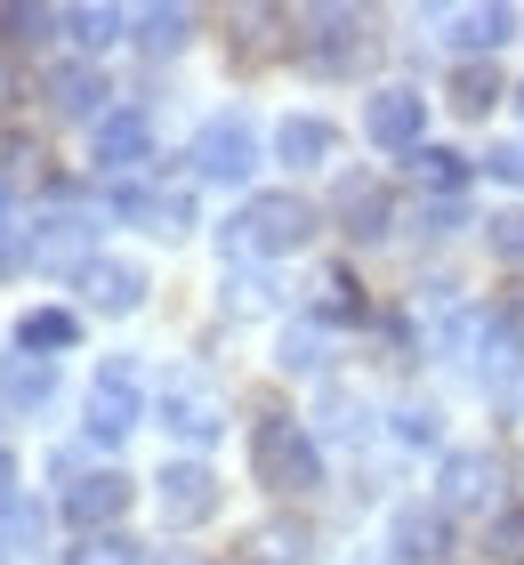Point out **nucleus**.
Here are the masks:
<instances>
[{
    "mask_svg": "<svg viewBox=\"0 0 524 565\" xmlns=\"http://www.w3.org/2000/svg\"><path fill=\"white\" fill-rule=\"evenodd\" d=\"M314 235H323V211H314L307 194H291V186H267V194H250V202L226 211L218 250L226 259H291V250H307Z\"/></svg>",
    "mask_w": 524,
    "mask_h": 565,
    "instance_id": "f257e3e1",
    "label": "nucleus"
},
{
    "mask_svg": "<svg viewBox=\"0 0 524 565\" xmlns=\"http://www.w3.org/2000/svg\"><path fill=\"white\" fill-rule=\"evenodd\" d=\"M250 477H258V493H275V501H299L323 484V445H314V428L299 413H258L250 420Z\"/></svg>",
    "mask_w": 524,
    "mask_h": 565,
    "instance_id": "f03ea898",
    "label": "nucleus"
},
{
    "mask_svg": "<svg viewBox=\"0 0 524 565\" xmlns=\"http://www.w3.org/2000/svg\"><path fill=\"white\" fill-rule=\"evenodd\" d=\"M258 162H267V146H258V130H250L243 114H210L202 130H194V146H186V178H194V186H226V194H243V202H250Z\"/></svg>",
    "mask_w": 524,
    "mask_h": 565,
    "instance_id": "7ed1b4c3",
    "label": "nucleus"
},
{
    "mask_svg": "<svg viewBox=\"0 0 524 565\" xmlns=\"http://www.w3.org/2000/svg\"><path fill=\"white\" fill-rule=\"evenodd\" d=\"M146 413H153V396H146L138 364H129V355H105L97 380H89V396H82V436H89V445H105V452H121L129 436H138Z\"/></svg>",
    "mask_w": 524,
    "mask_h": 565,
    "instance_id": "20e7f679",
    "label": "nucleus"
},
{
    "mask_svg": "<svg viewBox=\"0 0 524 565\" xmlns=\"http://www.w3.org/2000/svg\"><path fill=\"white\" fill-rule=\"evenodd\" d=\"M443 518H501V460L492 452H468V445H452L436 460V493H428Z\"/></svg>",
    "mask_w": 524,
    "mask_h": 565,
    "instance_id": "39448f33",
    "label": "nucleus"
},
{
    "mask_svg": "<svg viewBox=\"0 0 524 565\" xmlns=\"http://www.w3.org/2000/svg\"><path fill=\"white\" fill-rule=\"evenodd\" d=\"M363 138H372L379 153H411L428 146V97H419L411 82H379L372 97H363Z\"/></svg>",
    "mask_w": 524,
    "mask_h": 565,
    "instance_id": "423d86ee",
    "label": "nucleus"
},
{
    "mask_svg": "<svg viewBox=\"0 0 524 565\" xmlns=\"http://www.w3.org/2000/svg\"><path fill=\"white\" fill-rule=\"evenodd\" d=\"M153 509H162V525H210L226 509V484L210 460H162V477H153Z\"/></svg>",
    "mask_w": 524,
    "mask_h": 565,
    "instance_id": "0eeeda50",
    "label": "nucleus"
},
{
    "mask_svg": "<svg viewBox=\"0 0 524 565\" xmlns=\"http://www.w3.org/2000/svg\"><path fill=\"white\" fill-rule=\"evenodd\" d=\"M153 420H162V436H178L186 452H202V445L226 436V404L210 396L202 380H162V388H153Z\"/></svg>",
    "mask_w": 524,
    "mask_h": 565,
    "instance_id": "6e6552de",
    "label": "nucleus"
},
{
    "mask_svg": "<svg viewBox=\"0 0 524 565\" xmlns=\"http://www.w3.org/2000/svg\"><path fill=\"white\" fill-rule=\"evenodd\" d=\"M138 509V484L121 469H82L65 484V525L73 533H121V518Z\"/></svg>",
    "mask_w": 524,
    "mask_h": 565,
    "instance_id": "1a4fd4ad",
    "label": "nucleus"
},
{
    "mask_svg": "<svg viewBox=\"0 0 524 565\" xmlns=\"http://www.w3.org/2000/svg\"><path fill=\"white\" fill-rule=\"evenodd\" d=\"M89 162H97V178H114V186H129L146 162H153V121L138 114V106H114L89 130Z\"/></svg>",
    "mask_w": 524,
    "mask_h": 565,
    "instance_id": "9d476101",
    "label": "nucleus"
},
{
    "mask_svg": "<svg viewBox=\"0 0 524 565\" xmlns=\"http://www.w3.org/2000/svg\"><path fill=\"white\" fill-rule=\"evenodd\" d=\"M105 211L146 226V235H162V243L194 235V194H178V186H138V178H129V186H105Z\"/></svg>",
    "mask_w": 524,
    "mask_h": 565,
    "instance_id": "9b49d317",
    "label": "nucleus"
},
{
    "mask_svg": "<svg viewBox=\"0 0 524 565\" xmlns=\"http://www.w3.org/2000/svg\"><path fill=\"white\" fill-rule=\"evenodd\" d=\"M73 291H82L89 316H138L146 291H153V275H146L138 259H114V250H97V259L73 275Z\"/></svg>",
    "mask_w": 524,
    "mask_h": 565,
    "instance_id": "f8f14e48",
    "label": "nucleus"
},
{
    "mask_svg": "<svg viewBox=\"0 0 524 565\" xmlns=\"http://www.w3.org/2000/svg\"><path fill=\"white\" fill-rule=\"evenodd\" d=\"M387 550H396V565H443V550H452V518H443L436 501H396V509H387Z\"/></svg>",
    "mask_w": 524,
    "mask_h": 565,
    "instance_id": "ddd939ff",
    "label": "nucleus"
},
{
    "mask_svg": "<svg viewBox=\"0 0 524 565\" xmlns=\"http://www.w3.org/2000/svg\"><path fill=\"white\" fill-rule=\"evenodd\" d=\"M41 97H49V114H57V121H89V130H97L105 114H114V106H105L114 89H105V73H97L89 57L49 65V73H41Z\"/></svg>",
    "mask_w": 524,
    "mask_h": 565,
    "instance_id": "4468645a",
    "label": "nucleus"
},
{
    "mask_svg": "<svg viewBox=\"0 0 524 565\" xmlns=\"http://www.w3.org/2000/svg\"><path fill=\"white\" fill-rule=\"evenodd\" d=\"M24 235H33V267L82 275V267L97 259V218H89V211H49V218L24 226Z\"/></svg>",
    "mask_w": 524,
    "mask_h": 565,
    "instance_id": "2eb2a0df",
    "label": "nucleus"
},
{
    "mask_svg": "<svg viewBox=\"0 0 524 565\" xmlns=\"http://www.w3.org/2000/svg\"><path fill=\"white\" fill-rule=\"evenodd\" d=\"M267 153H275L282 170H323L331 153H339V121H323V114H282L275 138H267Z\"/></svg>",
    "mask_w": 524,
    "mask_h": 565,
    "instance_id": "dca6fc26",
    "label": "nucleus"
},
{
    "mask_svg": "<svg viewBox=\"0 0 524 565\" xmlns=\"http://www.w3.org/2000/svg\"><path fill=\"white\" fill-rule=\"evenodd\" d=\"M331 218L347 226V235H387V226H396V194L379 186V178H339V194H331Z\"/></svg>",
    "mask_w": 524,
    "mask_h": 565,
    "instance_id": "f3484780",
    "label": "nucleus"
},
{
    "mask_svg": "<svg viewBox=\"0 0 524 565\" xmlns=\"http://www.w3.org/2000/svg\"><path fill=\"white\" fill-rule=\"evenodd\" d=\"M443 41H452L460 57H492L501 41H516V9H501V0H484V9H452Z\"/></svg>",
    "mask_w": 524,
    "mask_h": 565,
    "instance_id": "a211bd4d",
    "label": "nucleus"
},
{
    "mask_svg": "<svg viewBox=\"0 0 524 565\" xmlns=\"http://www.w3.org/2000/svg\"><path fill=\"white\" fill-rule=\"evenodd\" d=\"M443 97H452V114H468V121H484L501 97H516L509 82H501V65L492 57H460L452 65V82H443Z\"/></svg>",
    "mask_w": 524,
    "mask_h": 565,
    "instance_id": "6ab92c4d",
    "label": "nucleus"
},
{
    "mask_svg": "<svg viewBox=\"0 0 524 565\" xmlns=\"http://www.w3.org/2000/svg\"><path fill=\"white\" fill-rule=\"evenodd\" d=\"M9 340H17V355H65V348H82V316L73 307H24Z\"/></svg>",
    "mask_w": 524,
    "mask_h": 565,
    "instance_id": "aec40b11",
    "label": "nucleus"
},
{
    "mask_svg": "<svg viewBox=\"0 0 524 565\" xmlns=\"http://www.w3.org/2000/svg\"><path fill=\"white\" fill-rule=\"evenodd\" d=\"M0 396H9L17 413H41V404L57 396V355H9V364H0Z\"/></svg>",
    "mask_w": 524,
    "mask_h": 565,
    "instance_id": "412c9836",
    "label": "nucleus"
},
{
    "mask_svg": "<svg viewBox=\"0 0 524 565\" xmlns=\"http://www.w3.org/2000/svg\"><path fill=\"white\" fill-rule=\"evenodd\" d=\"M57 24L73 33V49H82V57L97 65V57H105L114 41H129V24H138V17H129V9H65Z\"/></svg>",
    "mask_w": 524,
    "mask_h": 565,
    "instance_id": "4be33fe9",
    "label": "nucleus"
},
{
    "mask_svg": "<svg viewBox=\"0 0 524 565\" xmlns=\"http://www.w3.org/2000/svg\"><path fill=\"white\" fill-rule=\"evenodd\" d=\"M33 550H49V509L33 493L0 501V557H33Z\"/></svg>",
    "mask_w": 524,
    "mask_h": 565,
    "instance_id": "5701e85b",
    "label": "nucleus"
},
{
    "mask_svg": "<svg viewBox=\"0 0 524 565\" xmlns=\"http://www.w3.org/2000/svg\"><path fill=\"white\" fill-rule=\"evenodd\" d=\"M372 307H363V282L347 267H331L323 282H314V299H307V323H363Z\"/></svg>",
    "mask_w": 524,
    "mask_h": 565,
    "instance_id": "b1692460",
    "label": "nucleus"
},
{
    "mask_svg": "<svg viewBox=\"0 0 524 565\" xmlns=\"http://www.w3.org/2000/svg\"><path fill=\"white\" fill-rule=\"evenodd\" d=\"M411 178H419V186H428L436 202H452L468 178H477V162H468L460 146H419V153H411Z\"/></svg>",
    "mask_w": 524,
    "mask_h": 565,
    "instance_id": "393cba45",
    "label": "nucleus"
},
{
    "mask_svg": "<svg viewBox=\"0 0 524 565\" xmlns=\"http://www.w3.org/2000/svg\"><path fill=\"white\" fill-rule=\"evenodd\" d=\"M65 565H153V550H146L129 525H121V533H73Z\"/></svg>",
    "mask_w": 524,
    "mask_h": 565,
    "instance_id": "a878e982",
    "label": "nucleus"
},
{
    "mask_svg": "<svg viewBox=\"0 0 524 565\" xmlns=\"http://www.w3.org/2000/svg\"><path fill=\"white\" fill-rule=\"evenodd\" d=\"M129 41H138L146 57H178V49L194 41V17H186V9H138V24H129Z\"/></svg>",
    "mask_w": 524,
    "mask_h": 565,
    "instance_id": "bb28decb",
    "label": "nucleus"
},
{
    "mask_svg": "<svg viewBox=\"0 0 524 565\" xmlns=\"http://www.w3.org/2000/svg\"><path fill=\"white\" fill-rule=\"evenodd\" d=\"M396 445H411V452H443V413L436 404H396Z\"/></svg>",
    "mask_w": 524,
    "mask_h": 565,
    "instance_id": "cd10ccee",
    "label": "nucleus"
},
{
    "mask_svg": "<svg viewBox=\"0 0 524 565\" xmlns=\"http://www.w3.org/2000/svg\"><path fill=\"white\" fill-rule=\"evenodd\" d=\"M484 557L492 565H524V509H501V518L484 525Z\"/></svg>",
    "mask_w": 524,
    "mask_h": 565,
    "instance_id": "c85d7f7f",
    "label": "nucleus"
},
{
    "mask_svg": "<svg viewBox=\"0 0 524 565\" xmlns=\"http://www.w3.org/2000/svg\"><path fill=\"white\" fill-rule=\"evenodd\" d=\"M323 340H314V323H282V340H275V364L282 372H323V355H314Z\"/></svg>",
    "mask_w": 524,
    "mask_h": 565,
    "instance_id": "c756f323",
    "label": "nucleus"
},
{
    "mask_svg": "<svg viewBox=\"0 0 524 565\" xmlns=\"http://www.w3.org/2000/svg\"><path fill=\"white\" fill-rule=\"evenodd\" d=\"M484 250L509 259V267H524V211H492L484 218Z\"/></svg>",
    "mask_w": 524,
    "mask_h": 565,
    "instance_id": "7c9ffc66",
    "label": "nucleus"
},
{
    "mask_svg": "<svg viewBox=\"0 0 524 565\" xmlns=\"http://www.w3.org/2000/svg\"><path fill=\"white\" fill-rule=\"evenodd\" d=\"M477 170L492 178V186H524V138H492Z\"/></svg>",
    "mask_w": 524,
    "mask_h": 565,
    "instance_id": "2f4dec72",
    "label": "nucleus"
},
{
    "mask_svg": "<svg viewBox=\"0 0 524 565\" xmlns=\"http://www.w3.org/2000/svg\"><path fill=\"white\" fill-rule=\"evenodd\" d=\"M33 267V235L24 226H0V275H24Z\"/></svg>",
    "mask_w": 524,
    "mask_h": 565,
    "instance_id": "473e14b6",
    "label": "nucleus"
},
{
    "mask_svg": "<svg viewBox=\"0 0 524 565\" xmlns=\"http://www.w3.org/2000/svg\"><path fill=\"white\" fill-rule=\"evenodd\" d=\"M49 9H0V41H41Z\"/></svg>",
    "mask_w": 524,
    "mask_h": 565,
    "instance_id": "72a5a7b5",
    "label": "nucleus"
},
{
    "mask_svg": "<svg viewBox=\"0 0 524 565\" xmlns=\"http://www.w3.org/2000/svg\"><path fill=\"white\" fill-rule=\"evenodd\" d=\"M0 501H17V452L0 445Z\"/></svg>",
    "mask_w": 524,
    "mask_h": 565,
    "instance_id": "f704fd0d",
    "label": "nucleus"
},
{
    "mask_svg": "<svg viewBox=\"0 0 524 565\" xmlns=\"http://www.w3.org/2000/svg\"><path fill=\"white\" fill-rule=\"evenodd\" d=\"M0 226H9V178H0Z\"/></svg>",
    "mask_w": 524,
    "mask_h": 565,
    "instance_id": "c9c22d12",
    "label": "nucleus"
},
{
    "mask_svg": "<svg viewBox=\"0 0 524 565\" xmlns=\"http://www.w3.org/2000/svg\"><path fill=\"white\" fill-rule=\"evenodd\" d=\"M516 114H524V82H516Z\"/></svg>",
    "mask_w": 524,
    "mask_h": 565,
    "instance_id": "e433bc0d",
    "label": "nucleus"
},
{
    "mask_svg": "<svg viewBox=\"0 0 524 565\" xmlns=\"http://www.w3.org/2000/svg\"><path fill=\"white\" fill-rule=\"evenodd\" d=\"M162 565H186V557H162Z\"/></svg>",
    "mask_w": 524,
    "mask_h": 565,
    "instance_id": "4c0bfd02",
    "label": "nucleus"
}]
</instances>
